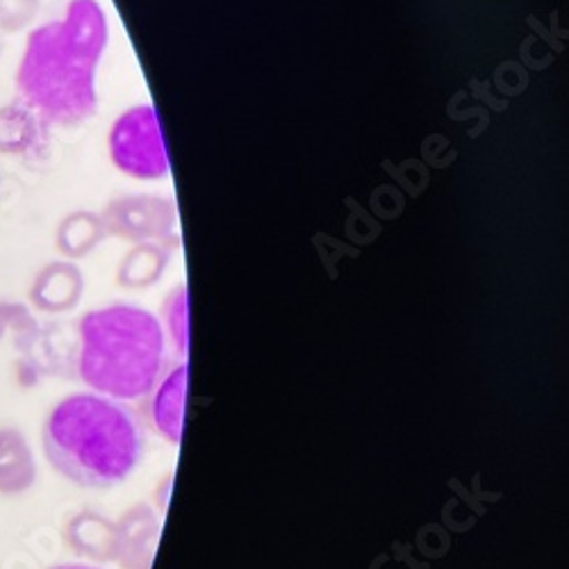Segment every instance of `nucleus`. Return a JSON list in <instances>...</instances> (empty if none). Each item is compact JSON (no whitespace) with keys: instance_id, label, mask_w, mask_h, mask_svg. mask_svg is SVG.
<instances>
[{"instance_id":"obj_8","label":"nucleus","mask_w":569,"mask_h":569,"mask_svg":"<svg viewBox=\"0 0 569 569\" xmlns=\"http://www.w3.org/2000/svg\"><path fill=\"white\" fill-rule=\"evenodd\" d=\"M39 12V0H0V32L26 30Z\"/></svg>"},{"instance_id":"obj_4","label":"nucleus","mask_w":569,"mask_h":569,"mask_svg":"<svg viewBox=\"0 0 569 569\" xmlns=\"http://www.w3.org/2000/svg\"><path fill=\"white\" fill-rule=\"evenodd\" d=\"M114 167L137 180H160L169 176V156L162 123L153 106H134L123 112L108 137Z\"/></svg>"},{"instance_id":"obj_9","label":"nucleus","mask_w":569,"mask_h":569,"mask_svg":"<svg viewBox=\"0 0 569 569\" xmlns=\"http://www.w3.org/2000/svg\"><path fill=\"white\" fill-rule=\"evenodd\" d=\"M51 569H101V567H93V565H82V562H67V565H56Z\"/></svg>"},{"instance_id":"obj_5","label":"nucleus","mask_w":569,"mask_h":569,"mask_svg":"<svg viewBox=\"0 0 569 569\" xmlns=\"http://www.w3.org/2000/svg\"><path fill=\"white\" fill-rule=\"evenodd\" d=\"M147 423L151 429L167 440L171 447H178L182 440V423H184V399H187V365H171L162 376V381L147 397Z\"/></svg>"},{"instance_id":"obj_2","label":"nucleus","mask_w":569,"mask_h":569,"mask_svg":"<svg viewBox=\"0 0 569 569\" xmlns=\"http://www.w3.org/2000/svg\"><path fill=\"white\" fill-rule=\"evenodd\" d=\"M147 445L144 415L103 395H71L43 423L46 458L64 479L89 490L128 481L144 460Z\"/></svg>"},{"instance_id":"obj_3","label":"nucleus","mask_w":569,"mask_h":569,"mask_svg":"<svg viewBox=\"0 0 569 569\" xmlns=\"http://www.w3.org/2000/svg\"><path fill=\"white\" fill-rule=\"evenodd\" d=\"M80 381L97 395L134 403L147 399L169 371V340L147 308L114 303L78 323Z\"/></svg>"},{"instance_id":"obj_1","label":"nucleus","mask_w":569,"mask_h":569,"mask_svg":"<svg viewBox=\"0 0 569 569\" xmlns=\"http://www.w3.org/2000/svg\"><path fill=\"white\" fill-rule=\"evenodd\" d=\"M110 39L99 0H71L62 19L28 34L17 69L19 101L46 126L76 128L97 114V69Z\"/></svg>"},{"instance_id":"obj_6","label":"nucleus","mask_w":569,"mask_h":569,"mask_svg":"<svg viewBox=\"0 0 569 569\" xmlns=\"http://www.w3.org/2000/svg\"><path fill=\"white\" fill-rule=\"evenodd\" d=\"M46 126L28 106L10 103L0 108V156L28 158L46 144Z\"/></svg>"},{"instance_id":"obj_7","label":"nucleus","mask_w":569,"mask_h":569,"mask_svg":"<svg viewBox=\"0 0 569 569\" xmlns=\"http://www.w3.org/2000/svg\"><path fill=\"white\" fill-rule=\"evenodd\" d=\"M164 333L180 356H187V295L184 288H176L164 303Z\"/></svg>"}]
</instances>
